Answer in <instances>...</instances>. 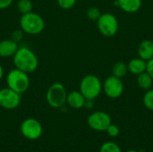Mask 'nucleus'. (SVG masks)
Here are the masks:
<instances>
[{
    "instance_id": "obj_1",
    "label": "nucleus",
    "mask_w": 153,
    "mask_h": 152,
    "mask_svg": "<svg viewBox=\"0 0 153 152\" xmlns=\"http://www.w3.org/2000/svg\"><path fill=\"white\" fill-rule=\"evenodd\" d=\"M13 62L15 68H18L27 73H33L39 66V59L36 54L27 47H21L13 56Z\"/></svg>"
},
{
    "instance_id": "obj_2",
    "label": "nucleus",
    "mask_w": 153,
    "mask_h": 152,
    "mask_svg": "<svg viewBox=\"0 0 153 152\" xmlns=\"http://www.w3.org/2000/svg\"><path fill=\"white\" fill-rule=\"evenodd\" d=\"M21 30L29 35H38L41 33L45 29L44 19L36 13L30 12L25 14H22L20 19Z\"/></svg>"
},
{
    "instance_id": "obj_3",
    "label": "nucleus",
    "mask_w": 153,
    "mask_h": 152,
    "mask_svg": "<svg viewBox=\"0 0 153 152\" xmlns=\"http://www.w3.org/2000/svg\"><path fill=\"white\" fill-rule=\"evenodd\" d=\"M6 84L8 88L20 94H22L27 91L30 87L29 73L18 68H13L6 76Z\"/></svg>"
},
{
    "instance_id": "obj_4",
    "label": "nucleus",
    "mask_w": 153,
    "mask_h": 152,
    "mask_svg": "<svg viewBox=\"0 0 153 152\" xmlns=\"http://www.w3.org/2000/svg\"><path fill=\"white\" fill-rule=\"evenodd\" d=\"M102 90V83L99 77L93 74L84 76L80 82V91L86 99L94 100Z\"/></svg>"
},
{
    "instance_id": "obj_5",
    "label": "nucleus",
    "mask_w": 153,
    "mask_h": 152,
    "mask_svg": "<svg viewBox=\"0 0 153 152\" xmlns=\"http://www.w3.org/2000/svg\"><path fill=\"white\" fill-rule=\"evenodd\" d=\"M67 91L65 86L60 82H55L49 86L46 93L48 104L54 108H60L66 103Z\"/></svg>"
},
{
    "instance_id": "obj_6",
    "label": "nucleus",
    "mask_w": 153,
    "mask_h": 152,
    "mask_svg": "<svg viewBox=\"0 0 153 152\" xmlns=\"http://www.w3.org/2000/svg\"><path fill=\"white\" fill-rule=\"evenodd\" d=\"M98 29L105 37H113L118 30V22L116 16L109 13H101L97 20Z\"/></svg>"
},
{
    "instance_id": "obj_7",
    "label": "nucleus",
    "mask_w": 153,
    "mask_h": 152,
    "mask_svg": "<svg viewBox=\"0 0 153 152\" xmlns=\"http://www.w3.org/2000/svg\"><path fill=\"white\" fill-rule=\"evenodd\" d=\"M21 133L26 139L36 141L42 135L43 128L41 124L35 118H27L21 124Z\"/></svg>"
},
{
    "instance_id": "obj_8",
    "label": "nucleus",
    "mask_w": 153,
    "mask_h": 152,
    "mask_svg": "<svg viewBox=\"0 0 153 152\" xmlns=\"http://www.w3.org/2000/svg\"><path fill=\"white\" fill-rule=\"evenodd\" d=\"M88 125L98 132H104L112 124L110 116L103 111H96L91 114L87 119Z\"/></svg>"
},
{
    "instance_id": "obj_9",
    "label": "nucleus",
    "mask_w": 153,
    "mask_h": 152,
    "mask_svg": "<svg viewBox=\"0 0 153 152\" xmlns=\"http://www.w3.org/2000/svg\"><path fill=\"white\" fill-rule=\"evenodd\" d=\"M22 94L13 90L12 89L6 87L0 90V107L12 110L19 107L22 101Z\"/></svg>"
},
{
    "instance_id": "obj_10",
    "label": "nucleus",
    "mask_w": 153,
    "mask_h": 152,
    "mask_svg": "<svg viewBox=\"0 0 153 152\" xmlns=\"http://www.w3.org/2000/svg\"><path fill=\"white\" fill-rule=\"evenodd\" d=\"M102 89L108 98L117 99L123 94L124 83L121 81V78L112 75L105 80Z\"/></svg>"
},
{
    "instance_id": "obj_11",
    "label": "nucleus",
    "mask_w": 153,
    "mask_h": 152,
    "mask_svg": "<svg viewBox=\"0 0 153 152\" xmlns=\"http://www.w3.org/2000/svg\"><path fill=\"white\" fill-rule=\"evenodd\" d=\"M18 48V43L12 39H3L0 41V57H13Z\"/></svg>"
},
{
    "instance_id": "obj_12",
    "label": "nucleus",
    "mask_w": 153,
    "mask_h": 152,
    "mask_svg": "<svg viewBox=\"0 0 153 152\" xmlns=\"http://www.w3.org/2000/svg\"><path fill=\"white\" fill-rule=\"evenodd\" d=\"M86 99L79 90H74L67 93L66 97V103L69 107L74 109H80L85 106Z\"/></svg>"
},
{
    "instance_id": "obj_13",
    "label": "nucleus",
    "mask_w": 153,
    "mask_h": 152,
    "mask_svg": "<svg viewBox=\"0 0 153 152\" xmlns=\"http://www.w3.org/2000/svg\"><path fill=\"white\" fill-rule=\"evenodd\" d=\"M138 54L140 58L148 61L153 57V41L151 39L143 40L138 48Z\"/></svg>"
},
{
    "instance_id": "obj_14",
    "label": "nucleus",
    "mask_w": 153,
    "mask_h": 152,
    "mask_svg": "<svg viewBox=\"0 0 153 152\" xmlns=\"http://www.w3.org/2000/svg\"><path fill=\"white\" fill-rule=\"evenodd\" d=\"M127 67H128V71L131 73L135 74V75H139L140 73L146 72L147 62L145 60L140 58V57L139 58H134L128 63Z\"/></svg>"
},
{
    "instance_id": "obj_15",
    "label": "nucleus",
    "mask_w": 153,
    "mask_h": 152,
    "mask_svg": "<svg viewBox=\"0 0 153 152\" xmlns=\"http://www.w3.org/2000/svg\"><path fill=\"white\" fill-rule=\"evenodd\" d=\"M119 7L126 13H135L142 6V0H117Z\"/></svg>"
},
{
    "instance_id": "obj_16",
    "label": "nucleus",
    "mask_w": 153,
    "mask_h": 152,
    "mask_svg": "<svg viewBox=\"0 0 153 152\" xmlns=\"http://www.w3.org/2000/svg\"><path fill=\"white\" fill-rule=\"evenodd\" d=\"M137 83L139 85L140 88H142L143 90H148L152 88L153 83V79L152 77L147 73V72H144V73H142L138 75V78H137Z\"/></svg>"
},
{
    "instance_id": "obj_17",
    "label": "nucleus",
    "mask_w": 153,
    "mask_h": 152,
    "mask_svg": "<svg viewBox=\"0 0 153 152\" xmlns=\"http://www.w3.org/2000/svg\"><path fill=\"white\" fill-rule=\"evenodd\" d=\"M113 75L118 78H123L124 76L126 75L127 72H128V67L127 65L122 61L120 62H117L114 66H113Z\"/></svg>"
},
{
    "instance_id": "obj_18",
    "label": "nucleus",
    "mask_w": 153,
    "mask_h": 152,
    "mask_svg": "<svg viewBox=\"0 0 153 152\" xmlns=\"http://www.w3.org/2000/svg\"><path fill=\"white\" fill-rule=\"evenodd\" d=\"M17 10L21 14H25L32 12L33 4L30 0H19L17 2Z\"/></svg>"
},
{
    "instance_id": "obj_19",
    "label": "nucleus",
    "mask_w": 153,
    "mask_h": 152,
    "mask_svg": "<svg viewBox=\"0 0 153 152\" xmlns=\"http://www.w3.org/2000/svg\"><path fill=\"white\" fill-rule=\"evenodd\" d=\"M100 152H122V151L117 143L113 142H107L101 145Z\"/></svg>"
},
{
    "instance_id": "obj_20",
    "label": "nucleus",
    "mask_w": 153,
    "mask_h": 152,
    "mask_svg": "<svg viewBox=\"0 0 153 152\" xmlns=\"http://www.w3.org/2000/svg\"><path fill=\"white\" fill-rule=\"evenodd\" d=\"M143 104L151 111H153V90H146V93L143 96Z\"/></svg>"
},
{
    "instance_id": "obj_21",
    "label": "nucleus",
    "mask_w": 153,
    "mask_h": 152,
    "mask_svg": "<svg viewBox=\"0 0 153 152\" xmlns=\"http://www.w3.org/2000/svg\"><path fill=\"white\" fill-rule=\"evenodd\" d=\"M87 17L90 19V20H92V21H97L100 16L101 15V13L100 11V9L98 7H95V6H92V7H90L88 10H87Z\"/></svg>"
},
{
    "instance_id": "obj_22",
    "label": "nucleus",
    "mask_w": 153,
    "mask_h": 152,
    "mask_svg": "<svg viewBox=\"0 0 153 152\" xmlns=\"http://www.w3.org/2000/svg\"><path fill=\"white\" fill-rule=\"evenodd\" d=\"M56 1L59 7L64 10H69L73 8L76 3V0H56Z\"/></svg>"
},
{
    "instance_id": "obj_23",
    "label": "nucleus",
    "mask_w": 153,
    "mask_h": 152,
    "mask_svg": "<svg viewBox=\"0 0 153 152\" xmlns=\"http://www.w3.org/2000/svg\"><path fill=\"white\" fill-rule=\"evenodd\" d=\"M106 132L108 133V134L110 137H117V136L119 134L120 130H119V128H118L117 125L111 124V125L108 127V129L106 130Z\"/></svg>"
},
{
    "instance_id": "obj_24",
    "label": "nucleus",
    "mask_w": 153,
    "mask_h": 152,
    "mask_svg": "<svg viewBox=\"0 0 153 152\" xmlns=\"http://www.w3.org/2000/svg\"><path fill=\"white\" fill-rule=\"evenodd\" d=\"M23 33H24V32H23L22 30H17L13 31V32L12 33V39L14 40V41H16V42L18 43L20 40L22 39V38H23Z\"/></svg>"
},
{
    "instance_id": "obj_25",
    "label": "nucleus",
    "mask_w": 153,
    "mask_h": 152,
    "mask_svg": "<svg viewBox=\"0 0 153 152\" xmlns=\"http://www.w3.org/2000/svg\"><path fill=\"white\" fill-rule=\"evenodd\" d=\"M146 72L152 77L153 79V57L147 61V69Z\"/></svg>"
},
{
    "instance_id": "obj_26",
    "label": "nucleus",
    "mask_w": 153,
    "mask_h": 152,
    "mask_svg": "<svg viewBox=\"0 0 153 152\" xmlns=\"http://www.w3.org/2000/svg\"><path fill=\"white\" fill-rule=\"evenodd\" d=\"M13 0H0V9H6L12 4Z\"/></svg>"
},
{
    "instance_id": "obj_27",
    "label": "nucleus",
    "mask_w": 153,
    "mask_h": 152,
    "mask_svg": "<svg viewBox=\"0 0 153 152\" xmlns=\"http://www.w3.org/2000/svg\"><path fill=\"white\" fill-rule=\"evenodd\" d=\"M3 76H4V68H3L2 65L0 64V81L2 80Z\"/></svg>"
},
{
    "instance_id": "obj_28",
    "label": "nucleus",
    "mask_w": 153,
    "mask_h": 152,
    "mask_svg": "<svg viewBox=\"0 0 153 152\" xmlns=\"http://www.w3.org/2000/svg\"><path fill=\"white\" fill-rule=\"evenodd\" d=\"M126 152H139V151H135V150H130V151H127Z\"/></svg>"
}]
</instances>
